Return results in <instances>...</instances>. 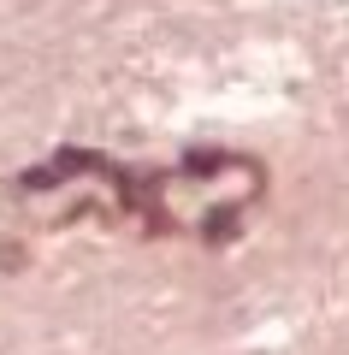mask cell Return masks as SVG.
Returning <instances> with one entry per match:
<instances>
[{"instance_id":"cell-1","label":"cell","mask_w":349,"mask_h":355,"mask_svg":"<svg viewBox=\"0 0 349 355\" xmlns=\"http://www.w3.org/2000/svg\"><path fill=\"white\" fill-rule=\"evenodd\" d=\"M201 237H207V243L237 237V214H231V207H213V214H207V225H201Z\"/></svg>"}]
</instances>
